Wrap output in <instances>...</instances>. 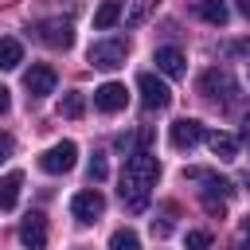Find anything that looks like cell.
<instances>
[{
    "label": "cell",
    "mask_w": 250,
    "mask_h": 250,
    "mask_svg": "<svg viewBox=\"0 0 250 250\" xmlns=\"http://www.w3.org/2000/svg\"><path fill=\"white\" fill-rule=\"evenodd\" d=\"M121 16H125V0H105V4L94 12V27H98V31H109Z\"/></svg>",
    "instance_id": "cell-16"
},
{
    "label": "cell",
    "mask_w": 250,
    "mask_h": 250,
    "mask_svg": "<svg viewBox=\"0 0 250 250\" xmlns=\"http://www.w3.org/2000/svg\"><path fill=\"white\" fill-rule=\"evenodd\" d=\"M137 86H141V102H145V109H168L172 105V90H168V82H160L156 74H141L137 78Z\"/></svg>",
    "instance_id": "cell-7"
},
{
    "label": "cell",
    "mask_w": 250,
    "mask_h": 250,
    "mask_svg": "<svg viewBox=\"0 0 250 250\" xmlns=\"http://www.w3.org/2000/svg\"><path fill=\"white\" fill-rule=\"evenodd\" d=\"M8 105H12V94H8V86L0 82V113H8Z\"/></svg>",
    "instance_id": "cell-26"
},
{
    "label": "cell",
    "mask_w": 250,
    "mask_h": 250,
    "mask_svg": "<svg viewBox=\"0 0 250 250\" xmlns=\"http://www.w3.org/2000/svg\"><path fill=\"white\" fill-rule=\"evenodd\" d=\"M20 238H23L27 250H47V215L43 211H31L20 223Z\"/></svg>",
    "instance_id": "cell-9"
},
{
    "label": "cell",
    "mask_w": 250,
    "mask_h": 250,
    "mask_svg": "<svg viewBox=\"0 0 250 250\" xmlns=\"http://www.w3.org/2000/svg\"><path fill=\"white\" fill-rule=\"evenodd\" d=\"M152 62H156V70L168 74V78H184V74H188V59H184L180 47H156Z\"/></svg>",
    "instance_id": "cell-10"
},
{
    "label": "cell",
    "mask_w": 250,
    "mask_h": 250,
    "mask_svg": "<svg viewBox=\"0 0 250 250\" xmlns=\"http://www.w3.org/2000/svg\"><path fill=\"white\" fill-rule=\"evenodd\" d=\"M195 16H199V20H207L211 27H223L230 12H227V4H223V0H195Z\"/></svg>",
    "instance_id": "cell-17"
},
{
    "label": "cell",
    "mask_w": 250,
    "mask_h": 250,
    "mask_svg": "<svg viewBox=\"0 0 250 250\" xmlns=\"http://www.w3.org/2000/svg\"><path fill=\"white\" fill-rule=\"evenodd\" d=\"M246 250H250V242H246Z\"/></svg>",
    "instance_id": "cell-30"
},
{
    "label": "cell",
    "mask_w": 250,
    "mask_h": 250,
    "mask_svg": "<svg viewBox=\"0 0 250 250\" xmlns=\"http://www.w3.org/2000/svg\"><path fill=\"white\" fill-rule=\"evenodd\" d=\"M12 148H16V145H12V137H8V133H0V160H8V156H12Z\"/></svg>",
    "instance_id": "cell-25"
},
{
    "label": "cell",
    "mask_w": 250,
    "mask_h": 250,
    "mask_svg": "<svg viewBox=\"0 0 250 250\" xmlns=\"http://www.w3.org/2000/svg\"><path fill=\"white\" fill-rule=\"evenodd\" d=\"M20 188H23V172L0 176V211H12V207L20 203Z\"/></svg>",
    "instance_id": "cell-15"
},
{
    "label": "cell",
    "mask_w": 250,
    "mask_h": 250,
    "mask_svg": "<svg viewBox=\"0 0 250 250\" xmlns=\"http://www.w3.org/2000/svg\"><path fill=\"white\" fill-rule=\"evenodd\" d=\"M152 4H156V0H133V12H129V20H125V23H129V27H137V23L148 16V8H152Z\"/></svg>",
    "instance_id": "cell-22"
},
{
    "label": "cell",
    "mask_w": 250,
    "mask_h": 250,
    "mask_svg": "<svg viewBox=\"0 0 250 250\" xmlns=\"http://www.w3.org/2000/svg\"><path fill=\"white\" fill-rule=\"evenodd\" d=\"M199 94L211 98V102H223V105H238V102H242L238 82H234V74H230L227 66H211V70H203V74H199Z\"/></svg>",
    "instance_id": "cell-2"
},
{
    "label": "cell",
    "mask_w": 250,
    "mask_h": 250,
    "mask_svg": "<svg viewBox=\"0 0 250 250\" xmlns=\"http://www.w3.org/2000/svg\"><path fill=\"white\" fill-rule=\"evenodd\" d=\"M207 148H211L219 160H234V156H238V137L215 129V133H207Z\"/></svg>",
    "instance_id": "cell-14"
},
{
    "label": "cell",
    "mask_w": 250,
    "mask_h": 250,
    "mask_svg": "<svg viewBox=\"0 0 250 250\" xmlns=\"http://www.w3.org/2000/svg\"><path fill=\"white\" fill-rule=\"evenodd\" d=\"M125 102H129V90L121 82H105V86L94 90V105L102 113H117V109H125Z\"/></svg>",
    "instance_id": "cell-12"
},
{
    "label": "cell",
    "mask_w": 250,
    "mask_h": 250,
    "mask_svg": "<svg viewBox=\"0 0 250 250\" xmlns=\"http://www.w3.org/2000/svg\"><path fill=\"white\" fill-rule=\"evenodd\" d=\"M156 176H160V160H156L148 148L129 152L125 172H121V203H125L133 215H141V211L148 207V191H152Z\"/></svg>",
    "instance_id": "cell-1"
},
{
    "label": "cell",
    "mask_w": 250,
    "mask_h": 250,
    "mask_svg": "<svg viewBox=\"0 0 250 250\" xmlns=\"http://www.w3.org/2000/svg\"><path fill=\"white\" fill-rule=\"evenodd\" d=\"M102 211H105V195L98 188H86V191H78L70 199V215L78 223H94V219H102Z\"/></svg>",
    "instance_id": "cell-8"
},
{
    "label": "cell",
    "mask_w": 250,
    "mask_h": 250,
    "mask_svg": "<svg viewBox=\"0 0 250 250\" xmlns=\"http://www.w3.org/2000/svg\"><path fill=\"white\" fill-rule=\"evenodd\" d=\"M188 250H211V234L207 230H188Z\"/></svg>",
    "instance_id": "cell-23"
},
{
    "label": "cell",
    "mask_w": 250,
    "mask_h": 250,
    "mask_svg": "<svg viewBox=\"0 0 250 250\" xmlns=\"http://www.w3.org/2000/svg\"><path fill=\"white\" fill-rule=\"evenodd\" d=\"M223 55H250V39H242V43H227Z\"/></svg>",
    "instance_id": "cell-24"
},
{
    "label": "cell",
    "mask_w": 250,
    "mask_h": 250,
    "mask_svg": "<svg viewBox=\"0 0 250 250\" xmlns=\"http://www.w3.org/2000/svg\"><path fill=\"white\" fill-rule=\"evenodd\" d=\"M242 145H250V117L242 121Z\"/></svg>",
    "instance_id": "cell-27"
},
{
    "label": "cell",
    "mask_w": 250,
    "mask_h": 250,
    "mask_svg": "<svg viewBox=\"0 0 250 250\" xmlns=\"http://www.w3.org/2000/svg\"><path fill=\"white\" fill-rule=\"evenodd\" d=\"M199 141H203V125H199L195 117H180V121L172 125V148L184 152V148H195Z\"/></svg>",
    "instance_id": "cell-13"
},
{
    "label": "cell",
    "mask_w": 250,
    "mask_h": 250,
    "mask_svg": "<svg viewBox=\"0 0 250 250\" xmlns=\"http://www.w3.org/2000/svg\"><path fill=\"white\" fill-rule=\"evenodd\" d=\"M184 180H188V184H203L199 191H203L207 199H227V195H234V184L223 180V176L211 172V168H184Z\"/></svg>",
    "instance_id": "cell-4"
},
{
    "label": "cell",
    "mask_w": 250,
    "mask_h": 250,
    "mask_svg": "<svg viewBox=\"0 0 250 250\" xmlns=\"http://www.w3.org/2000/svg\"><path fill=\"white\" fill-rule=\"evenodd\" d=\"M35 35H39V43H47L51 51H66V47L74 43V27H70L66 20H39V23H35Z\"/></svg>",
    "instance_id": "cell-6"
},
{
    "label": "cell",
    "mask_w": 250,
    "mask_h": 250,
    "mask_svg": "<svg viewBox=\"0 0 250 250\" xmlns=\"http://www.w3.org/2000/svg\"><path fill=\"white\" fill-rule=\"evenodd\" d=\"M242 234H246V242H250V215L242 219Z\"/></svg>",
    "instance_id": "cell-29"
},
{
    "label": "cell",
    "mask_w": 250,
    "mask_h": 250,
    "mask_svg": "<svg viewBox=\"0 0 250 250\" xmlns=\"http://www.w3.org/2000/svg\"><path fill=\"white\" fill-rule=\"evenodd\" d=\"M82 109H86V98H82V94H66V98H62V105H59V113H62V117H70V121H78V117H82Z\"/></svg>",
    "instance_id": "cell-19"
},
{
    "label": "cell",
    "mask_w": 250,
    "mask_h": 250,
    "mask_svg": "<svg viewBox=\"0 0 250 250\" xmlns=\"http://www.w3.org/2000/svg\"><path fill=\"white\" fill-rule=\"evenodd\" d=\"M238 12H242V16L250 20V0H238Z\"/></svg>",
    "instance_id": "cell-28"
},
{
    "label": "cell",
    "mask_w": 250,
    "mask_h": 250,
    "mask_svg": "<svg viewBox=\"0 0 250 250\" xmlns=\"http://www.w3.org/2000/svg\"><path fill=\"white\" fill-rule=\"evenodd\" d=\"M125 55H129V43L125 39H98L94 47H90V62L98 66V70H117V66H125Z\"/></svg>",
    "instance_id": "cell-3"
},
{
    "label": "cell",
    "mask_w": 250,
    "mask_h": 250,
    "mask_svg": "<svg viewBox=\"0 0 250 250\" xmlns=\"http://www.w3.org/2000/svg\"><path fill=\"white\" fill-rule=\"evenodd\" d=\"M109 250H141V238L133 230H113L109 234Z\"/></svg>",
    "instance_id": "cell-20"
},
{
    "label": "cell",
    "mask_w": 250,
    "mask_h": 250,
    "mask_svg": "<svg viewBox=\"0 0 250 250\" xmlns=\"http://www.w3.org/2000/svg\"><path fill=\"white\" fill-rule=\"evenodd\" d=\"M105 176H109V164H105V156H102V152H94V160H90V180H94V184H102Z\"/></svg>",
    "instance_id": "cell-21"
},
{
    "label": "cell",
    "mask_w": 250,
    "mask_h": 250,
    "mask_svg": "<svg viewBox=\"0 0 250 250\" xmlns=\"http://www.w3.org/2000/svg\"><path fill=\"white\" fill-rule=\"evenodd\" d=\"M20 62H23V43L12 39V35H4L0 39V70H16Z\"/></svg>",
    "instance_id": "cell-18"
},
{
    "label": "cell",
    "mask_w": 250,
    "mask_h": 250,
    "mask_svg": "<svg viewBox=\"0 0 250 250\" xmlns=\"http://www.w3.org/2000/svg\"><path fill=\"white\" fill-rule=\"evenodd\" d=\"M23 86H27V94H31V98H47V94L55 90V66L35 62V66L23 74Z\"/></svg>",
    "instance_id": "cell-11"
},
{
    "label": "cell",
    "mask_w": 250,
    "mask_h": 250,
    "mask_svg": "<svg viewBox=\"0 0 250 250\" xmlns=\"http://www.w3.org/2000/svg\"><path fill=\"white\" fill-rule=\"evenodd\" d=\"M74 160H78V145H74V141H59V145H51V148L39 156V168L51 172V176H59V172H70Z\"/></svg>",
    "instance_id": "cell-5"
}]
</instances>
